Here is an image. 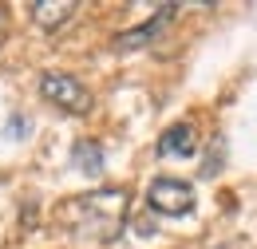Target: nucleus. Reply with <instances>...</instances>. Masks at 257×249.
I'll use <instances>...</instances> for the list:
<instances>
[{
	"label": "nucleus",
	"instance_id": "obj_1",
	"mask_svg": "<svg viewBox=\"0 0 257 249\" xmlns=\"http://www.w3.org/2000/svg\"><path fill=\"white\" fill-rule=\"evenodd\" d=\"M127 218V190L123 186H103L79 198H67L60 206V221L75 229L79 237H115Z\"/></svg>",
	"mask_w": 257,
	"mask_h": 249
},
{
	"label": "nucleus",
	"instance_id": "obj_2",
	"mask_svg": "<svg viewBox=\"0 0 257 249\" xmlns=\"http://www.w3.org/2000/svg\"><path fill=\"white\" fill-rule=\"evenodd\" d=\"M40 95L52 103V107H60L67 115H87L91 111V91L71 75V71H44L40 75Z\"/></svg>",
	"mask_w": 257,
	"mask_h": 249
},
{
	"label": "nucleus",
	"instance_id": "obj_3",
	"mask_svg": "<svg viewBox=\"0 0 257 249\" xmlns=\"http://www.w3.org/2000/svg\"><path fill=\"white\" fill-rule=\"evenodd\" d=\"M147 206L162 218H186L194 214V186L182 178H155L147 186Z\"/></svg>",
	"mask_w": 257,
	"mask_h": 249
},
{
	"label": "nucleus",
	"instance_id": "obj_4",
	"mask_svg": "<svg viewBox=\"0 0 257 249\" xmlns=\"http://www.w3.org/2000/svg\"><path fill=\"white\" fill-rule=\"evenodd\" d=\"M170 16H174V4H162L159 12L147 20V24H139V28H131V32H119L115 36V48L119 52H135V48H147L155 36H159L166 24H170Z\"/></svg>",
	"mask_w": 257,
	"mask_h": 249
},
{
	"label": "nucleus",
	"instance_id": "obj_5",
	"mask_svg": "<svg viewBox=\"0 0 257 249\" xmlns=\"http://www.w3.org/2000/svg\"><path fill=\"white\" fill-rule=\"evenodd\" d=\"M198 155V131L190 123H174L159 135V158H190Z\"/></svg>",
	"mask_w": 257,
	"mask_h": 249
},
{
	"label": "nucleus",
	"instance_id": "obj_6",
	"mask_svg": "<svg viewBox=\"0 0 257 249\" xmlns=\"http://www.w3.org/2000/svg\"><path fill=\"white\" fill-rule=\"evenodd\" d=\"M75 0H36V4H28V12H32V20L40 24L44 32H56V28H64L67 20L75 16Z\"/></svg>",
	"mask_w": 257,
	"mask_h": 249
},
{
	"label": "nucleus",
	"instance_id": "obj_7",
	"mask_svg": "<svg viewBox=\"0 0 257 249\" xmlns=\"http://www.w3.org/2000/svg\"><path fill=\"white\" fill-rule=\"evenodd\" d=\"M71 166L83 170V174H99L103 170V147H99L95 139H79L71 147Z\"/></svg>",
	"mask_w": 257,
	"mask_h": 249
},
{
	"label": "nucleus",
	"instance_id": "obj_8",
	"mask_svg": "<svg viewBox=\"0 0 257 249\" xmlns=\"http://www.w3.org/2000/svg\"><path fill=\"white\" fill-rule=\"evenodd\" d=\"M4 28H8V12L0 8V40H4Z\"/></svg>",
	"mask_w": 257,
	"mask_h": 249
}]
</instances>
